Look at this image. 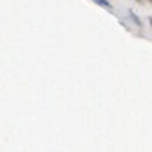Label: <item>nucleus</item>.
Instances as JSON below:
<instances>
[{
    "instance_id": "nucleus-3",
    "label": "nucleus",
    "mask_w": 152,
    "mask_h": 152,
    "mask_svg": "<svg viewBox=\"0 0 152 152\" xmlns=\"http://www.w3.org/2000/svg\"><path fill=\"white\" fill-rule=\"evenodd\" d=\"M149 23H151V25H152V18H149Z\"/></svg>"
},
{
    "instance_id": "nucleus-2",
    "label": "nucleus",
    "mask_w": 152,
    "mask_h": 152,
    "mask_svg": "<svg viewBox=\"0 0 152 152\" xmlns=\"http://www.w3.org/2000/svg\"><path fill=\"white\" fill-rule=\"evenodd\" d=\"M129 16H131V19H133V23L137 25V26H142V21H140V18H138L133 11H129Z\"/></svg>"
},
{
    "instance_id": "nucleus-4",
    "label": "nucleus",
    "mask_w": 152,
    "mask_h": 152,
    "mask_svg": "<svg viewBox=\"0 0 152 152\" xmlns=\"http://www.w3.org/2000/svg\"><path fill=\"white\" fill-rule=\"evenodd\" d=\"M151 2H152V0H151Z\"/></svg>"
},
{
    "instance_id": "nucleus-1",
    "label": "nucleus",
    "mask_w": 152,
    "mask_h": 152,
    "mask_svg": "<svg viewBox=\"0 0 152 152\" xmlns=\"http://www.w3.org/2000/svg\"><path fill=\"white\" fill-rule=\"evenodd\" d=\"M93 2H96L98 5H102V7H107V9H112V4L108 2V0H93Z\"/></svg>"
}]
</instances>
